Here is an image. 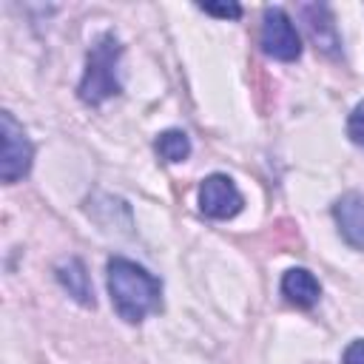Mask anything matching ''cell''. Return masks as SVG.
I'll return each mask as SVG.
<instances>
[{"instance_id": "1", "label": "cell", "mask_w": 364, "mask_h": 364, "mask_svg": "<svg viewBox=\"0 0 364 364\" xmlns=\"http://www.w3.org/2000/svg\"><path fill=\"white\" fill-rule=\"evenodd\" d=\"M108 293L117 307V313L136 324L145 316L156 313L162 307V284L154 273L139 267L131 259L114 256L108 259Z\"/></svg>"}, {"instance_id": "2", "label": "cell", "mask_w": 364, "mask_h": 364, "mask_svg": "<svg viewBox=\"0 0 364 364\" xmlns=\"http://www.w3.org/2000/svg\"><path fill=\"white\" fill-rule=\"evenodd\" d=\"M119 54L122 46L111 31L97 37L88 51L82 80L77 85V94L85 105H102L108 97L119 94Z\"/></svg>"}, {"instance_id": "3", "label": "cell", "mask_w": 364, "mask_h": 364, "mask_svg": "<svg viewBox=\"0 0 364 364\" xmlns=\"http://www.w3.org/2000/svg\"><path fill=\"white\" fill-rule=\"evenodd\" d=\"M0 134H3V154H0V179L3 182H17L31 171L34 159V145L26 136L23 125L11 117V111L0 114Z\"/></svg>"}, {"instance_id": "4", "label": "cell", "mask_w": 364, "mask_h": 364, "mask_svg": "<svg viewBox=\"0 0 364 364\" xmlns=\"http://www.w3.org/2000/svg\"><path fill=\"white\" fill-rule=\"evenodd\" d=\"M262 48L267 57L282 60V63H293L301 54L299 31L293 20L287 17V11L279 6H270L262 14Z\"/></svg>"}, {"instance_id": "5", "label": "cell", "mask_w": 364, "mask_h": 364, "mask_svg": "<svg viewBox=\"0 0 364 364\" xmlns=\"http://www.w3.org/2000/svg\"><path fill=\"white\" fill-rule=\"evenodd\" d=\"M242 205H245V199H242L239 188L225 173H210L199 185V210L210 219H230L242 210Z\"/></svg>"}, {"instance_id": "6", "label": "cell", "mask_w": 364, "mask_h": 364, "mask_svg": "<svg viewBox=\"0 0 364 364\" xmlns=\"http://www.w3.org/2000/svg\"><path fill=\"white\" fill-rule=\"evenodd\" d=\"M333 216H336V225L344 242L355 250H364V196L344 193L341 199H336Z\"/></svg>"}, {"instance_id": "7", "label": "cell", "mask_w": 364, "mask_h": 364, "mask_svg": "<svg viewBox=\"0 0 364 364\" xmlns=\"http://www.w3.org/2000/svg\"><path fill=\"white\" fill-rule=\"evenodd\" d=\"M282 293L290 304L296 307H313L321 296V287H318V279L304 270V267H293L282 276Z\"/></svg>"}, {"instance_id": "8", "label": "cell", "mask_w": 364, "mask_h": 364, "mask_svg": "<svg viewBox=\"0 0 364 364\" xmlns=\"http://www.w3.org/2000/svg\"><path fill=\"white\" fill-rule=\"evenodd\" d=\"M57 279L68 290V296H74L85 307H94V287H91V279L85 273V264L77 256H71V259L57 264Z\"/></svg>"}, {"instance_id": "9", "label": "cell", "mask_w": 364, "mask_h": 364, "mask_svg": "<svg viewBox=\"0 0 364 364\" xmlns=\"http://www.w3.org/2000/svg\"><path fill=\"white\" fill-rule=\"evenodd\" d=\"M301 14H304V20H307V28H310L313 43H316L318 48H324V51H336V46H338V34H336L330 9L316 3V6H304Z\"/></svg>"}, {"instance_id": "10", "label": "cell", "mask_w": 364, "mask_h": 364, "mask_svg": "<svg viewBox=\"0 0 364 364\" xmlns=\"http://www.w3.org/2000/svg\"><path fill=\"white\" fill-rule=\"evenodd\" d=\"M154 145H156V154H159L165 162H185L188 154H191V139H188V134H185V131H176V128L162 131Z\"/></svg>"}, {"instance_id": "11", "label": "cell", "mask_w": 364, "mask_h": 364, "mask_svg": "<svg viewBox=\"0 0 364 364\" xmlns=\"http://www.w3.org/2000/svg\"><path fill=\"white\" fill-rule=\"evenodd\" d=\"M347 134L355 145L364 148V102H358L353 111H350V119H347Z\"/></svg>"}, {"instance_id": "12", "label": "cell", "mask_w": 364, "mask_h": 364, "mask_svg": "<svg viewBox=\"0 0 364 364\" xmlns=\"http://www.w3.org/2000/svg\"><path fill=\"white\" fill-rule=\"evenodd\" d=\"M205 14H216V17H230V20H236L239 14H242V6H236V3H205V6H199Z\"/></svg>"}, {"instance_id": "13", "label": "cell", "mask_w": 364, "mask_h": 364, "mask_svg": "<svg viewBox=\"0 0 364 364\" xmlns=\"http://www.w3.org/2000/svg\"><path fill=\"white\" fill-rule=\"evenodd\" d=\"M344 364H364V338L353 341V344L344 350Z\"/></svg>"}]
</instances>
